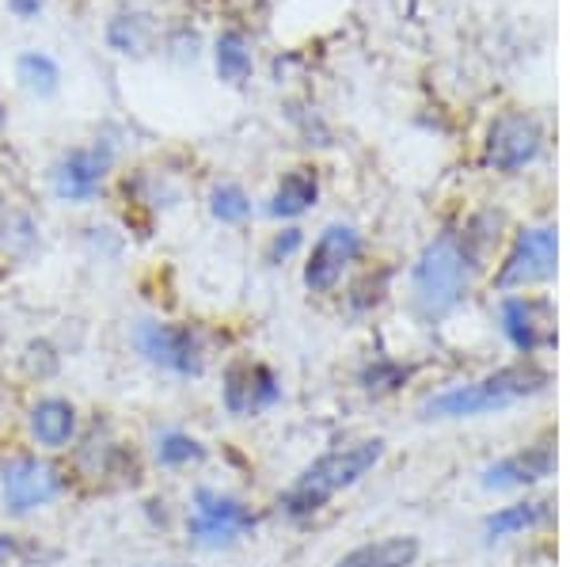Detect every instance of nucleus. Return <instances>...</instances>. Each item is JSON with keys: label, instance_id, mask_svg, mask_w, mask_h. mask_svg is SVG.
Returning a JSON list of instances; mask_svg holds the SVG:
<instances>
[{"label": "nucleus", "instance_id": "nucleus-1", "mask_svg": "<svg viewBox=\"0 0 570 567\" xmlns=\"http://www.w3.org/2000/svg\"><path fill=\"white\" fill-rule=\"evenodd\" d=\"M384 453V442L381 438H365V442H354V446H343V450L320 457L312 469H305V477H297L293 488H285L282 496V510L293 518H305V515H316L320 507L338 496L343 488H351L381 461Z\"/></svg>", "mask_w": 570, "mask_h": 567}, {"label": "nucleus", "instance_id": "nucleus-2", "mask_svg": "<svg viewBox=\"0 0 570 567\" xmlns=\"http://www.w3.org/2000/svg\"><path fill=\"white\" fill-rule=\"evenodd\" d=\"M548 385V373L537 370V365H510V370H499L491 378L475 381V385H461L434 397L426 404L430 419H468V416H487V411H502L518 400L532 397Z\"/></svg>", "mask_w": 570, "mask_h": 567}, {"label": "nucleus", "instance_id": "nucleus-3", "mask_svg": "<svg viewBox=\"0 0 570 567\" xmlns=\"http://www.w3.org/2000/svg\"><path fill=\"white\" fill-rule=\"evenodd\" d=\"M468 286V248L461 236L445 233L422 252L415 267V301L426 316H445L456 309Z\"/></svg>", "mask_w": 570, "mask_h": 567}, {"label": "nucleus", "instance_id": "nucleus-4", "mask_svg": "<svg viewBox=\"0 0 570 567\" xmlns=\"http://www.w3.org/2000/svg\"><path fill=\"white\" fill-rule=\"evenodd\" d=\"M61 488H66L61 472L50 461H39V457H12L0 469V491H4V507L12 515H27L35 507H46V502L61 496Z\"/></svg>", "mask_w": 570, "mask_h": 567}, {"label": "nucleus", "instance_id": "nucleus-5", "mask_svg": "<svg viewBox=\"0 0 570 567\" xmlns=\"http://www.w3.org/2000/svg\"><path fill=\"white\" fill-rule=\"evenodd\" d=\"M137 346L153 365H164V370L179 373V378H195L202 370V340L195 328L187 324H153L145 320L137 328Z\"/></svg>", "mask_w": 570, "mask_h": 567}, {"label": "nucleus", "instance_id": "nucleus-6", "mask_svg": "<svg viewBox=\"0 0 570 567\" xmlns=\"http://www.w3.org/2000/svg\"><path fill=\"white\" fill-rule=\"evenodd\" d=\"M255 526V515L244 507L240 499H228V496H217L209 488H198L195 496V518L187 522V534L190 541L198 545H233L236 537L247 534Z\"/></svg>", "mask_w": 570, "mask_h": 567}, {"label": "nucleus", "instance_id": "nucleus-7", "mask_svg": "<svg viewBox=\"0 0 570 567\" xmlns=\"http://www.w3.org/2000/svg\"><path fill=\"white\" fill-rule=\"evenodd\" d=\"M551 274H556V228H529L513 244L499 274V286H529V282H544Z\"/></svg>", "mask_w": 570, "mask_h": 567}, {"label": "nucleus", "instance_id": "nucleus-8", "mask_svg": "<svg viewBox=\"0 0 570 567\" xmlns=\"http://www.w3.org/2000/svg\"><path fill=\"white\" fill-rule=\"evenodd\" d=\"M357 252H362V236H357L351 225H331L327 233L316 241V248H312V260H308V267H305L308 290L324 294V290L335 286V282L343 278V271L357 260Z\"/></svg>", "mask_w": 570, "mask_h": 567}, {"label": "nucleus", "instance_id": "nucleus-9", "mask_svg": "<svg viewBox=\"0 0 570 567\" xmlns=\"http://www.w3.org/2000/svg\"><path fill=\"white\" fill-rule=\"evenodd\" d=\"M540 149V130L525 115H502L491 126V141H487V160L499 172H518L529 164Z\"/></svg>", "mask_w": 570, "mask_h": 567}, {"label": "nucleus", "instance_id": "nucleus-10", "mask_svg": "<svg viewBox=\"0 0 570 567\" xmlns=\"http://www.w3.org/2000/svg\"><path fill=\"white\" fill-rule=\"evenodd\" d=\"M110 168V153L107 149H72L58 160L53 168V190L66 203H85L99 190Z\"/></svg>", "mask_w": 570, "mask_h": 567}, {"label": "nucleus", "instance_id": "nucleus-11", "mask_svg": "<svg viewBox=\"0 0 570 567\" xmlns=\"http://www.w3.org/2000/svg\"><path fill=\"white\" fill-rule=\"evenodd\" d=\"M282 389L274 381V373L266 365H252V362H236L225 378V408L233 416H252V411H263L271 404H278Z\"/></svg>", "mask_w": 570, "mask_h": 567}, {"label": "nucleus", "instance_id": "nucleus-12", "mask_svg": "<svg viewBox=\"0 0 570 567\" xmlns=\"http://www.w3.org/2000/svg\"><path fill=\"white\" fill-rule=\"evenodd\" d=\"M502 328H505V335H510V343L518 346V351H537V346L556 340L548 301L510 297L502 305Z\"/></svg>", "mask_w": 570, "mask_h": 567}, {"label": "nucleus", "instance_id": "nucleus-13", "mask_svg": "<svg viewBox=\"0 0 570 567\" xmlns=\"http://www.w3.org/2000/svg\"><path fill=\"white\" fill-rule=\"evenodd\" d=\"M551 469H556V450L551 446H532V450H521L491 465L483 472V483L487 488H525V483L551 477Z\"/></svg>", "mask_w": 570, "mask_h": 567}, {"label": "nucleus", "instance_id": "nucleus-14", "mask_svg": "<svg viewBox=\"0 0 570 567\" xmlns=\"http://www.w3.org/2000/svg\"><path fill=\"white\" fill-rule=\"evenodd\" d=\"M415 560H419L415 537H384V541L354 548L351 556L338 560V567H411Z\"/></svg>", "mask_w": 570, "mask_h": 567}, {"label": "nucleus", "instance_id": "nucleus-15", "mask_svg": "<svg viewBox=\"0 0 570 567\" xmlns=\"http://www.w3.org/2000/svg\"><path fill=\"white\" fill-rule=\"evenodd\" d=\"M72 431H77V416H72V404L69 400H39L31 411V434L39 438L42 446L58 450L66 446Z\"/></svg>", "mask_w": 570, "mask_h": 567}, {"label": "nucleus", "instance_id": "nucleus-16", "mask_svg": "<svg viewBox=\"0 0 570 567\" xmlns=\"http://www.w3.org/2000/svg\"><path fill=\"white\" fill-rule=\"evenodd\" d=\"M316 176L312 172H289L282 183H278V190H274V203H271V214L274 217H297V214H305V209L316 203Z\"/></svg>", "mask_w": 570, "mask_h": 567}, {"label": "nucleus", "instance_id": "nucleus-17", "mask_svg": "<svg viewBox=\"0 0 570 567\" xmlns=\"http://www.w3.org/2000/svg\"><path fill=\"white\" fill-rule=\"evenodd\" d=\"M548 518V502H518V507H502L499 515H491L483 522L487 541H499V537H513L521 529H532Z\"/></svg>", "mask_w": 570, "mask_h": 567}, {"label": "nucleus", "instance_id": "nucleus-18", "mask_svg": "<svg viewBox=\"0 0 570 567\" xmlns=\"http://www.w3.org/2000/svg\"><path fill=\"white\" fill-rule=\"evenodd\" d=\"M217 72L228 85H240L252 72V50H247V39L240 31H225L217 39Z\"/></svg>", "mask_w": 570, "mask_h": 567}, {"label": "nucleus", "instance_id": "nucleus-19", "mask_svg": "<svg viewBox=\"0 0 570 567\" xmlns=\"http://www.w3.org/2000/svg\"><path fill=\"white\" fill-rule=\"evenodd\" d=\"M20 80L39 96H50L58 88V66H53L46 53H23L20 58Z\"/></svg>", "mask_w": 570, "mask_h": 567}, {"label": "nucleus", "instance_id": "nucleus-20", "mask_svg": "<svg viewBox=\"0 0 570 567\" xmlns=\"http://www.w3.org/2000/svg\"><path fill=\"white\" fill-rule=\"evenodd\" d=\"M198 457H202V446L190 434L168 431L156 438V461L160 465H187V461H198Z\"/></svg>", "mask_w": 570, "mask_h": 567}, {"label": "nucleus", "instance_id": "nucleus-21", "mask_svg": "<svg viewBox=\"0 0 570 567\" xmlns=\"http://www.w3.org/2000/svg\"><path fill=\"white\" fill-rule=\"evenodd\" d=\"M209 209H214L217 222H244L252 203H247V195L240 187L225 183V187H214V195H209Z\"/></svg>", "mask_w": 570, "mask_h": 567}, {"label": "nucleus", "instance_id": "nucleus-22", "mask_svg": "<svg viewBox=\"0 0 570 567\" xmlns=\"http://www.w3.org/2000/svg\"><path fill=\"white\" fill-rule=\"evenodd\" d=\"M297 244H301V233H297V228H289V233H285V236H278V241H274L271 260H285V255H289L293 248H297Z\"/></svg>", "mask_w": 570, "mask_h": 567}, {"label": "nucleus", "instance_id": "nucleus-23", "mask_svg": "<svg viewBox=\"0 0 570 567\" xmlns=\"http://www.w3.org/2000/svg\"><path fill=\"white\" fill-rule=\"evenodd\" d=\"M42 4H46V0H12V8H16L20 16H39V12H42Z\"/></svg>", "mask_w": 570, "mask_h": 567}, {"label": "nucleus", "instance_id": "nucleus-24", "mask_svg": "<svg viewBox=\"0 0 570 567\" xmlns=\"http://www.w3.org/2000/svg\"><path fill=\"white\" fill-rule=\"evenodd\" d=\"M12 537H0V567H4L8 564V556H12Z\"/></svg>", "mask_w": 570, "mask_h": 567}, {"label": "nucleus", "instance_id": "nucleus-25", "mask_svg": "<svg viewBox=\"0 0 570 567\" xmlns=\"http://www.w3.org/2000/svg\"><path fill=\"white\" fill-rule=\"evenodd\" d=\"M0 123H4V111H0Z\"/></svg>", "mask_w": 570, "mask_h": 567}]
</instances>
